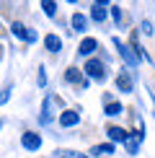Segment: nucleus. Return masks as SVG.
I'll return each instance as SVG.
<instances>
[{
    "mask_svg": "<svg viewBox=\"0 0 155 158\" xmlns=\"http://www.w3.org/2000/svg\"><path fill=\"white\" fill-rule=\"evenodd\" d=\"M83 75L88 78L90 83H106L109 81V65L101 60V57H90L83 65Z\"/></svg>",
    "mask_w": 155,
    "mask_h": 158,
    "instance_id": "f257e3e1",
    "label": "nucleus"
},
{
    "mask_svg": "<svg viewBox=\"0 0 155 158\" xmlns=\"http://www.w3.org/2000/svg\"><path fill=\"white\" fill-rule=\"evenodd\" d=\"M111 44L116 47V55L121 57V62H124V68H127V70H137V65H140V57L134 55V49L129 47L127 42H121L119 36H114V39H111Z\"/></svg>",
    "mask_w": 155,
    "mask_h": 158,
    "instance_id": "f03ea898",
    "label": "nucleus"
},
{
    "mask_svg": "<svg viewBox=\"0 0 155 158\" xmlns=\"http://www.w3.org/2000/svg\"><path fill=\"white\" fill-rule=\"evenodd\" d=\"M54 109H57V111H62V104H60V98H57V96H47V98H44V104H42L39 124H49L52 119H54Z\"/></svg>",
    "mask_w": 155,
    "mask_h": 158,
    "instance_id": "7ed1b4c3",
    "label": "nucleus"
},
{
    "mask_svg": "<svg viewBox=\"0 0 155 158\" xmlns=\"http://www.w3.org/2000/svg\"><path fill=\"white\" fill-rule=\"evenodd\" d=\"M42 145H44L42 132H34V130H26V132H21V148H23V150L36 153V150H42Z\"/></svg>",
    "mask_w": 155,
    "mask_h": 158,
    "instance_id": "20e7f679",
    "label": "nucleus"
},
{
    "mask_svg": "<svg viewBox=\"0 0 155 158\" xmlns=\"http://www.w3.org/2000/svg\"><path fill=\"white\" fill-rule=\"evenodd\" d=\"M98 39L96 36H83L80 44H78V57H83V60H90V57H96V52H98Z\"/></svg>",
    "mask_w": 155,
    "mask_h": 158,
    "instance_id": "39448f33",
    "label": "nucleus"
},
{
    "mask_svg": "<svg viewBox=\"0 0 155 158\" xmlns=\"http://www.w3.org/2000/svg\"><path fill=\"white\" fill-rule=\"evenodd\" d=\"M65 83L78 85V88H88L90 85V81L83 75V68H75V65H70V68L65 70Z\"/></svg>",
    "mask_w": 155,
    "mask_h": 158,
    "instance_id": "423d86ee",
    "label": "nucleus"
},
{
    "mask_svg": "<svg viewBox=\"0 0 155 158\" xmlns=\"http://www.w3.org/2000/svg\"><path fill=\"white\" fill-rule=\"evenodd\" d=\"M114 83H116V91H121V94H132L134 91V75H132V70H119L114 78Z\"/></svg>",
    "mask_w": 155,
    "mask_h": 158,
    "instance_id": "0eeeda50",
    "label": "nucleus"
},
{
    "mask_svg": "<svg viewBox=\"0 0 155 158\" xmlns=\"http://www.w3.org/2000/svg\"><path fill=\"white\" fill-rule=\"evenodd\" d=\"M57 122H60V127H65V130L78 127V124H80V111L78 109H62L60 114H57Z\"/></svg>",
    "mask_w": 155,
    "mask_h": 158,
    "instance_id": "6e6552de",
    "label": "nucleus"
},
{
    "mask_svg": "<svg viewBox=\"0 0 155 158\" xmlns=\"http://www.w3.org/2000/svg\"><path fill=\"white\" fill-rule=\"evenodd\" d=\"M127 137H129V130L119 127V124H109V127H106V140H109V143H114V145H119V143L124 145Z\"/></svg>",
    "mask_w": 155,
    "mask_h": 158,
    "instance_id": "1a4fd4ad",
    "label": "nucleus"
},
{
    "mask_svg": "<svg viewBox=\"0 0 155 158\" xmlns=\"http://www.w3.org/2000/svg\"><path fill=\"white\" fill-rule=\"evenodd\" d=\"M88 18L93 23H103L109 18V3H103V0H98V3H90V13Z\"/></svg>",
    "mask_w": 155,
    "mask_h": 158,
    "instance_id": "9d476101",
    "label": "nucleus"
},
{
    "mask_svg": "<svg viewBox=\"0 0 155 158\" xmlns=\"http://www.w3.org/2000/svg\"><path fill=\"white\" fill-rule=\"evenodd\" d=\"M88 26H90V18L85 16V13L75 10L73 16H70V29H73L75 34H85V31H88Z\"/></svg>",
    "mask_w": 155,
    "mask_h": 158,
    "instance_id": "9b49d317",
    "label": "nucleus"
},
{
    "mask_svg": "<svg viewBox=\"0 0 155 158\" xmlns=\"http://www.w3.org/2000/svg\"><path fill=\"white\" fill-rule=\"evenodd\" d=\"M8 29H10V34L16 36L18 42H23V44H29V36H31V29H29V26H26L23 21H10V26H8Z\"/></svg>",
    "mask_w": 155,
    "mask_h": 158,
    "instance_id": "f8f14e48",
    "label": "nucleus"
},
{
    "mask_svg": "<svg viewBox=\"0 0 155 158\" xmlns=\"http://www.w3.org/2000/svg\"><path fill=\"white\" fill-rule=\"evenodd\" d=\"M116 153V145H114V143H98V145H93V148H90L88 150V156L90 158H101V156H114Z\"/></svg>",
    "mask_w": 155,
    "mask_h": 158,
    "instance_id": "ddd939ff",
    "label": "nucleus"
},
{
    "mask_svg": "<svg viewBox=\"0 0 155 158\" xmlns=\"http://www.w3.org/2000/svg\"><path fill=\"white\" fill-rule=\"evenodd\" d=\"M44 49H47L49 55H60L62 52V36L60 34H47L44 36Z\"/></svg>",
    "mask_w": 155,
    "mask_h": 158,
    "instance_id": "4468645a",
    "label": "nucleus"
},
{
    "mask_svg": "<svg viewBox=\"0 0 155 158\" xmlns=\"http://www.w3.org/2000/svg\"><path fill=\"white\" fill-rule=\"evenodd\" d=\"M103 114L114 119V117L124 114V104H121V101H116V98H111V101H106V104H103Z\"/></svg>",
    "mask_w": 155,
    "mask_h": 158,
    "instance_id": "2eb2a0df",
    "label": "nucleus"
},
{
    "mask_svg": "<svg viewBox=\"0 0 155 158\" xmlns=\"http://www.w3.org/2000/svg\"><path fill=\"white\" fill-rule=\"evenodd\" d=\"M42 10H44V16L54 18L57 10H60V3H54V0H42Z\"/></svg>",
    "mask_w": 155,
    "mask_h": 158,
    "instance_id": "dca6fc26",
    "label": "nucleus"
},
{
    "mask_svg": "<svg viewBox=\"0 0 155 158\" xmlns=\"http://www.w3.org/2000/svg\"><path fill=\"white\" fill-rule=\"evenodd\" d=\"M109 13L114 16L116 26H121V21H124V13H121V8H119V5H109Z\"/></svg>",
    "mask_w": 155,
    "mask_h": 158,
    "instance_id": "f3484780",
    "label": "nucleus"
},
{
    "mask_svg": "<svg viewBox=\"0 0 155 158\" xmlns=\"http://www.w3.org/2000/svg\"><path fill=\"white\" fill-rule=\"evenodd\" d=\"M36 83L42 85V88H44V85H47V68H44V65H42V68H39V73H36Z\"/></svg>",
    "mask_w": 155,
    "mask_h": 158,
    "instance_id": "a211bd4d",
    "label": "nucleus"
},
{
    "mask_svg": "<svg viewBox=\"0 0 155 158\" xmlns=\"http://www.w3.org/2000/svg\"><path fill=\"white\" fill-rule=\"evenodd\" d=\"M140 31H142V34H145V36H153V31H155V29H153V23H150V21H147V18H145V21L140 23Z\"/></svg>",
    "mask_w": 155,
    "mask_h": 158,
    "instance_id": "6ab92c4d",
    "label": "nucleus"
},
{
    "mask_svg": "<svg viewBox=\"0 0 155 158\" xmlns=\"http://www.w3.org/2000/svg\"><path fill=\"white\" fill-rule=\"evenodd\" d=\"M10 91H13L10 85H5V88H3V94H0V106H3V104H8V101H10Z\"/></svg>",
    "mask_w": 155,
    "mask_h": 158,
    "instance_id": "aec40b11",
    "label": "nucleus"
},
{
    "mask_svg": "<svg viewBox=\"0 0 155 158\" xmlns=\"http://www.w3.org/2000/svg\"><path fill=\"white\" fill-rule=\"evenodd\" d=\"M75 158H90V156H88V153H78Z\"/></svg>",
    "mask_w": 155,
    "mask_h": 158,
    "instance_id": "412c9836",
    "label": "nucleus"
},
{
    "mask_svg": "<svg viewBox=\"0 0 155 158\" xmlns=\"http://www.w3.org/2000/svg\"><path fill=\"white\" fill-rule=\"evenodd\" d=\"M150 101H153V111H155V96L153 94H150Z\"/></svg>",
    "mask_w": 155,
    "mask_h": 158,
    "instance_id": "4be33fe9",
    "label": "nucleus"
},
{
    "mask_svg": "<svg viewBox=\"0 0 155 158\" xmlns=\"http://www.w3.org/2000/svg\"><path fill=\"white\" fill-rule=\"evenodd\" d=\"M3 31H5V29H3V21H0V36H3Z\"/></svg>",
    "mask_w": 155,
    "mask_h": 158,
    "instance_id": "5701e85b",
    "label": "nucleus"
},
{
    "mask_svg": "<svg viewBox=\"0 0 155 158\" xmlns=\"http://www.w3.org/2000/svg\"><path fill=\"white\" fill-rule=\"evenodd\" d=\"M0 60H3V47H0Z\"/></svg>",
    "mask_w": 155,
    "mask_h": 158,
    "instance_id": "b1692460",
    "label": "nucleus"
},
{
    "mask_svg": "<svg viewBox=\"0 0 155 158\" xmlns=\"http://www.w3.org/2000/svg\"><path fill=\"white\" fill-rule=\"evenodd\" d=\"M0 127H3V119H0Z\"/></svg>",
    "mask_w": 155,
    "mask_h": 158,
    "instance_id": "393cba45",
    "label": "nucleus"
}]
</instances>
